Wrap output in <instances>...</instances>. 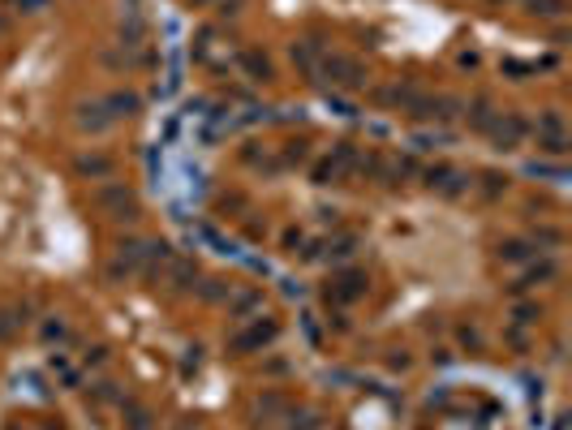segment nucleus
Segmentation results:
<instances>
[{
  "label": "nucleus",
  "mask_w": 572,
  "mask_h": 430,
  "mask_svg": "<svg viewBox=\"0 0 572 430\" xmlns=\"http://www.w3.org/2000/svg\"><path fill=\"white\" fill-rule=\"evenodd\" d=\"M78 168H82V172H104V168H108V164H104V160H82V164H78Z\"/></svg>",
  "instance_id": "obj_1"
}]
</instances>
